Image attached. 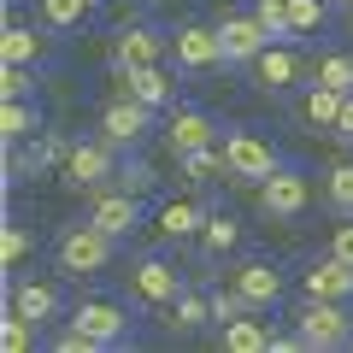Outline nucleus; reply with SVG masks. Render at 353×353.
Segmentation results:
<instances>
[{
	"label": "nucleus",
	"mask_w": 353,
	"mask_h": 353,
	"mask_svg": "<svg viewBox=\"0 0 353 353\" xmlns=\"http://www.w3.org/2000/svg\"><path fill=\"white\" fill-rule=\"evenodd\" d=\"M294 330H301L306 347H347L353 312H347V301H312L306 294V306L294 312Z\"/></svg>",
	"instance_id": "nucleus-2"
},
{
	"label": "nucleus",
	"mask_w": 353,
	"mask_h": 353,
	"mask_svg": "<svg viewBox=\"0 0 353 353\" xmlns=\"http://www.w3.org/2000/svg\"><path fill=\"white\" fill-rule=\"evenodd\" d=\"M312 83H330V88H341V94H353V53H318Z\"/></svg>",
	"instance_id": "nucleus-26"
},
{
	"label": "nucleus",
	"mask_w": 353,
	"mask_h": 353,
	"mask_svg": "<svg viewBox=\"0 0 353 353\" xmlns=\"http://www.w3.org/2000/svg\"><path fill=\"white\" fill-rule=\"evenodd\" d=\"M6 306H12V312H24L30 324H48V318L59 312V289H53V283H12Z\"/></svg>",
	"instance_id": "nucleus-20"
},
{
	"label": "nucleus",
	"mask_w": 353,
	"mask_h": 353,
	"mask_svg": "<svg viewBox=\"0 0 353 353\" xmlns=\"http://www.w3.org/2000/svg\"><path fill=\"white\" fill-rule=\"evenodd\" d=\"M218 341H224L230 353H271V347H277V336H271V330H265L259 318H248V312H241V318H230Z\"/></svg>",
	"instance_id": "nucleus-21"
},
{
	"label": "nucleus",
	"mask_w": 353,
	"mask_h": 353,
	"mask_svg": "<svg viewBox=\"0 0 353 353\" xmlns=\"http://www.w3.org/2000/svg\"><path fill=\"white\" fill-rule=\"evenodd\" d=\"M112 53H118V71H130V65H159L165 53H171V41H165L159 30H148V24H124Z\"/></svg>",
	"instance_id": "nucleus-16"
},
{
	"label": "nucleus",
	"mask_w": 353,
	"mask_h": 353,
	"mask_svg": "<svg viewBox=\"0 0 353 353\" xmlns=\"http://www.w3.org/2000/svg\"><path fill=\"white\" fill-rule=\"evenodd\" d=\"M341 88H330V83H312V94H306V124H318V130H336V118H341Z\"/></svg>",
	"instance_id": "nucleus-24"
},
{
	"label": "nucleus",
	"mask_w": 353,
	"mask_h": 353,
	"mask_svg": "<svg viewBox=\"0 0 353 353\" xmlns=\"http://www.w3.org/2000/svg\"><path fill=\"white\" fill-rule=\"evenodd\" d=\"M176 165H183V176L189 183H212V176H230V159H224V148H194V153H176Z\"/></svg>",
	"instance_id": "nucleus-23"
},
{
	"label": "nucleus",
	"mask_w": 353,
	"mask_h": 353,
	"mask_svg": "<svg viewBox=\"0 0 353 353\" xmlns=\"http://www.w3.org/2000/svg\"><path fill=\"white\" fill-rule=\"evenodd\" d=\"M71 324L83 330L94 347H124V341H130V312L118 301H83L71 312Z\"/></svg>",
	"instance_id": "nucleus-5"
},
{
	"label": "nucleus",
	"mask_w": 353,
	"mask_h": 353,
	"mask_svg": "<svg viewBox=\"0 0 353 353\" xmlns=\"http://www.w3.org/2000/svg\"><path fill=\"white\" fill-rule=\"evenodd\" d=\"M306 71H312V65H306L301 53L289 48V41H271V48H265L259 59H253V83H259L265 94H283V88H294Z\"/></svg>",
	"instance_id": "nucleus-9"
},
{
	"label": "nucleus",
	"mask_w": 353,
	"mask_h": 353,
	"mask_svg": "<svg viewBox=\"0 0 353 353\" xmlns=\"http://www.w3.org/2000/svg\"><path fill=\"white\" fill-rule=\"evenodd\" d=\"M36 336H41V324H30L24 312L6 306V318H0V347H6V353H30V347H36Z\"/></svg>",
	"instance_id": "nucleus-27"
},
{
	"label": "nucleus",
	"mask_w": 353,
	"mask_h": 353,
	"mask_svg": "<svg viewBox=\"0 0 353 353\" xmlns=\"http://www.w3.org/2000/svg\"><path fill=\"white\" fill-rule=\"evenodd\" d=\"M312 206V176L294 171V165H277V171L259 183V212L271 218H301Z\"/></svg>",
	"instance_id": "nucleus-3"
},
{
	"label": "nucleus",
	"mask_w": 353,
	"mask_h": 353,
	"mask_svg": "<svg viewBox=\"0 0 353 353\" xmlns=\"http://www.w3.org/2000/svg\"><path fill=\"white\" fill-rule=\"evenodd\" d=\"M24 259H30V230H24V224H6V241H0V265H6V271H18Z\"/></svg>",
	"instance_id": "nucleus-32"
},
{
	"label": "nucleus",
	"mask_w": 353,
	"mask_h": 353,
	"mask_svg": "<svg viewBox=\"0 0 353 353\" xmlns=\"http://www.w3.org/2000/svg\"><path fill=\"white\" fill-rule=\"evenodd\" d=\"M224 159H230V176H236V183H265V176L283 165L277 148H271L265 136H253V130H230L224 136Z\"/></svg>",
	"instance_id": "nucleus-4"
},
{
	"label": "nucleus",
	"mask_w": 353,
	"mask_h": 353,
	"mask_svg": "<svg viewBox=\"0 0 353 353\" xmlns=\"http://www.w3.org/2000/svg\"><path fill=\"white\" fill-rule=\"evenodd\" d=\"M336 136H341V141H353V94H347V101H341V118H336Z\"/></svg>",
	"instance_id": "nucleus-39"
},
{
	"label": "nucleus",
	"mask_w": 353,
	"mask_h": 353,
	"mask_svg": "<svg viewBox=\"0 0 353 353\" xmlns=\"http://www.w3.org/2000/svg\"><path fill=\"white\" fill-rule=\"evenodd\" d=\"M183 289H189V283H183V271H176L171 259H141V265H130V294L148 301V306H171Z\"/></svg>",
	"instance_id": "nucleus-7"
},
{
	"label": "nucleus",
	"mask_w": 353,
	"mask_h": 353,
	"mask_svg": "<svg viewBox=\"0 0 353 353\" xmlns=\"http://www.w3.org/2000/svg\"><path fill=\"white\" fill-rule=\"evenodd\" d=\"M165 141H171V153H194V148H212L218 141V124L206 112H171V130H165Z\"/></svg>",
	"instance_id": "nucleus-18"
},
{
	"label": "nucleus",
	"mask_w": 353,
	"mask_h": 353,
	"mask_svg": "<svg viewBox=\"0 0 353 353\" xmlns=\"http://www.w3.org/2000/svg\"><path fill=\"white\" fill-rule=\"evenodd\" d=\"M30 88H36V71H30V65H6V71H0V94H6V101H12V94H30Z\"/></svg>",
	"instance_id": "nucleus-35"
},
{
	"label": "nucleus",
	"mask_w": 353,
	"mask_h": 353,
	"mask_svg": "<svg viewBox=\"0 0 353 353\" xmlns=\"http://www.w3.org/2000/svg\"><path fill=\"white\" fill-rule=\"evenodd\" d=\"M53 347H59V353H94V341L71 324V330H59V336H53Z\"/></svg>",
	"instance_id": "nucleus-38"
},
{
	"label": "nucleus",
	"mask_w": 353,
	"mask_h": 353,
	"mask_svg": "<svg viewBox=\"0 0 353 353\" xmlns=\"http://www.w3.org/2000/svg\"><path fill=\"white\" fill-rule=\"evenodd\" d=\"M253 18L265 24V36H271V41H289V36H294L289 0H253Z\"/></svg>",
	"instance_id": "nucleus-30"
},
{
	"label": "nucleus",
	"mask_w": 353,
	"mask_h": 353,
	"mask_svg": "<svg viewBox=\"0 0 353 353\" xmlns=\"http://www.w3.org/2000/svg\"><path fill=\"white\" fill-rule=\"evenodd\" d=\"M218 36H224V65H253L265 48H271V36H265V24L253 12H236L218 24Z\"/></svg>",
	"instance_id": "nucleus-12"
},
{
	"label": "nucleus",
	"mask_w": 353,
	"mask_h": 353,
	"mask_svg": "<svg viewBox=\"0 0 353 353\" xmlns=\"http://www.w3.org/2000/svg\"><path fill=\"white\" fill-rule=\"evenodd\" d=\"M230 289H236L241 301L253 306V312H271V306L283 301V277H277L265 259H241V265H236V277H230Z\"/></svg>",
	"instance_id": "nucleus-11"
},
{
	"label": "nucleus",
	"mask_w": 353,
	"mask_h": 353,
	"mask_svg": "<svg viewBox=\"0 0 353 353\" xmlns=\"http://www.w3.org/2000/svg\"><path fill=\"white\" fill-rule=\"evenodd\" d=\"M171 59L176 71H212V65H224V36L206 24H183L171 36Z\"/></svg>",
	"instance_id": "nucleus-8"
},
{
	"label": "nucleus",
	"mask_w": 353,
	"mask_h": 353,
	"mask_svg": "<svg viewBox=\"0 0 353 353\" xmlns=\"http://www.w3.org/2000/svg\"><path fill=\"white\" fill-rule=\"evenodd\" d=\"M88 224H101L106 236H136V224H141V206H136V194L130 189H106V194H94V206H88Z\"/></svg>",
	"instance_id": "nucleus-15"
},
{
	"label": "nucleus",
	"mask_w": 353,
	"mask_h": 353,
	"mask_svg": "<svg viewBox=\"0 0 353 353\" xmlns=\"http://www.w3.org/2000/svg\"><path fill=\"white\" fill-rule=\"evenodd\" d=\"M301 289L312 301H353V265L336 259V253H324V259H312L301 271Z\"/></svg>",
	"instance_id": "nucleus-13"
},
{
	"label": "nucleus",
	"mask_w": 353,
	"mask_h": 353,
	"mask_svg": "<svg viewBox=\"0 0 353 353\" xmlns=\"http://www.w3.org/2000/svg\"><path fill=\"white\" fill-rule=\"evenodd\" d=\"M201 241H206V253H230L241 241V224L230 212H206V224H201Z\"/></svg>",
	"instance_id": "nucleus-29"
},
{
	"label": "nucleus",
	"mask_w": 353,
	"mask_h": 353,
	"mask_svg": "<svg viewBox=\"0 0 353 353\" xmlns=\"http://www.w3.org/2000/svg\"><path fill=\"white\" fill-rule=\"evenodd\" d=\"M118 253V236H106L101 224H77L65 230L59 241V271H71V277H94V271H106Z\"/></svg>",
	"instance_id": "nucleus-1"
},
{
	"label": "nucleus",
	"mask_w": 353,
	"mask_h": 353,
	"mask_svg": "<svg viewBox=\"0 0 353 353\" xmlns=\"http://www.w3.org/2000/svg\"><path fill=\"white\" fill-rule=\"evenodd\" d=\"M159 176H153V165L148 159H130V165H118V189H130V194H148Z\"/></svg>",
	"instance_id": "nucleus-34"
},
{
	"label": "nucleus",
	"mask_w": 353,
	"mask_h": 353,
	"mask_svg": "<svg viewBox=\"0 0 353 353\" xmlns=\"http://www.w3.org/2000/svg\"><path fill=\"white\" fill-rule=\"evenodd\" d=\"M0 59L6 65H48L53 59V24H6V36H0Z\"/></svg>",
	"instance_id": "nucleus-10"
},
{
	"label": "nucleus",
	"mask_w": 353,
	"mask_h": 353,
	"mask_svg": "<svg viewBox=\"0 0 353 353\" xmlns=\"http://www.w3.org/2000/svg\"><path fill=\"white\" fill-rule=\"evenodd\" d=\"M289 18H294V36H312V30H324L330 6L324 0H289Z\"/></svg>",
	"instance_id": "nucleus-31"
},
{
	"label": "nucleus",
	"mask_w": 353,
	"mask_h": 353,
	"mask_svg": "<svg viewBox=\"0 0 353 353\" xmlns=\"http://www.w3.org/2000/svg\"><path fill=\"white\" fill-rule=\"evenodd\" d=\"M148 118H153V106H141L136 94H124V101H112L101 112V136L112 141V148H136V141L148 136Z\"/></svg>",
	"instance_id": "nucleus-14"
},
{
	"label": "nucleus",
	"mask_w": 353,
	"mask_h": 353,
	"mask_svg": "<svg viewBox=\"0 0 353 353\" xmlns=\"http://www.w3.org/2000/svg\"><path fill=\"white\" fill-rule=\"evenodd\" d=\"M330 253L353 265V212H347V224H336V230H330Z\"/></svg>",
	"instance_id": "nucleus-37"
},
{
	"label": "nucleus",
	"mask_w": 353,
	"mask_h": 353,
	"mask_svg": "<svg viewBox=\"0 0 353 353\" xmlns=\"http://www.w3.org/2000/svg\"><path fill=\"white\" fill-rule=\"evenodd\" d=\"M324 194H330V206H336V212H353V165H336V171H330Z\"/></svg>",
	"instance_id": "nucleus-33"
},
{
	"label": "nucleus",
	"mask_w": 353,
	"mask_h": 353,
	"mask_svg": "<svg viewBox=\"0 0 353 353\" xmlns=\"http://www.w3.org/2000/svg\"><path fill=\"white\" fill-rule=\"evenodd\" d=\"M153 224H159V236H165V241H183V236H194V230L206 224V212H201L194 201H165Z\"/></svg>",
	"instance_id": "nucleus-22"
},
{
	"label": "nucleus",
	"mask_w": 353,
	"mask_h": 353,
	"mask_svg": "<svg viewBox=\"0 0 353 353\" xmlns=\"http://www.w3.org/2000/svg\"><path fill=\"white\" fill-rule=\"evenodd\" d=\"M347 347H353V336H347Z\"/></svg>",
	"instance_id": "nucleus-40"
},
{
	"label": "nucleus",
	"mask_w": 353,
	"mask_h": 353,
	"mask_svg": "<svg viewBox=\"0 0 353 353\" xmlns=\"http://www.w3.org/2000/svg\"><path fill=\"white\" fill-rule=\"evenodd\" d=\"M106 176H118L112 165V141H71V153H65V183L71 189H101Z\"/></svg>",
	"instance_id": "nucleus-6"
},
{
	"label": "nucleus",
	"mask_w": 353,
	"mask_h": 353,
	"mask_svg": "<svg viewBox=\"0 0 353 353\" xmlns=\"http://www.w3.org/2000/svg\"><path fill=\"white\" fill-rule=\"evenodd\" d=\"M36 6H41V24H53V30H77L94 12V0H36Z\"/></svg>",
	"instance_id": "nucleus-28"
},
{
	"label": "nucleus",
	"mask_w": 353,
	"mask_h": 353,
	"mask_svg": "<svg viewBox=\"0 0 353 353\" xmlns=\"http://www.w3.org/2000/svg\"><path fill=\"white\" fill-rule=\"evenodd\" d=\"M347 6H353V0H347Z\"/></svg>",
	"instance_id": "nucleus-41"
},
{
	"label": "nucleus",
	"mask_w": 353,
	"mask_h": 353,
	"mask_svg": "<svg viewBox=\"0 0 353 353\" xmlns=\"http://www.w3.org/2000/svg\"><path fill=\"white\" fill-rule=\"evenodd\" d=\"M241 312H253V306L241 301L236 289H230V294H212V318H218V324H230V318H241Z\"/></svg>",
	"instance_id": "nucleus-36"
},
{
	"label": "nucleus",
	"mask_w": 353,
	"mask_h": 353,
	"mask_svg": "<svg viewBox=\"0 0 353 353\" xmlns=\"http://www.w3.org/2000/svg\"><path fill=\"white\" fill-rule=\"evenodd\" d=\"M36 130H41V106L30 101V94H12V101L0 106V136H6V148L36 141Z\"/></svg>",
	"instance_id": "nucleus-19"
},
{
	"label": "nucleus",
	"mask_w": 353,
	"mask_h": 353,
	"mask_svg": "<svg viewBox=\"0 0 353 353\" xmlns=\"http://www.w3.org/2000/svg\"><path fill=\"white\" fill-rule=\"evenodd\" d=\"M124 94H136L141 106L159 112V106L176 101V77L165 71V65H130V71H124Z\"/></svg>",
	"instance_id": "nucleus-17"
},
{
	"label": "nucleus",
	"mask_w": 353,
	"mask_h": 353,
	"mask_svg": "<svg viewBox=\"0 0 353 353\" xmlns=\"http://www.w3.org/2000/svg\"><path fill=\"white\" fill-rule=\"evenodd\" d=\"M206 318H212V294H194V289H183L171 301V330H183V336H189V330H201Z\"/></svg>",
	"instance_id": "nucleus-25"
}]
</instances>
